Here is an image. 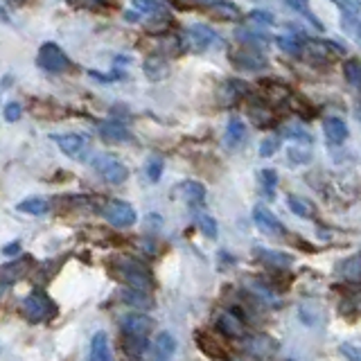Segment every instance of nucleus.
<instances>
[{"label": "nucleus", "instance_id": "obj_1", "mask_svg": "<svg viewBox=\"0 0 361 361\" xmlns=\"http://www.w3.org/2000/svg\"><path fill=\"white\" fill-rule=\"evenodd\" d=\"M113 269H116V276L133 289L147 291L154 285V278L149 271H147V267H142L140 262H135L131 257H116L113 259Z\"/></svg>", "mask_w": 361, "mask_h": 361}, {"label": "nucleus", "instance_id": "obj_2", "mask_svg": "<svg viewBox=\"0 0 361 361\" xmlns=\"http://www.w3.org/2000/svg\"><path fill=\"white\" fill-rule=\"evenodd\" d=\"M23 314L27 316V321L41 323V321H48L52 316H56V305L48 293L32 291L30 296H25V300H23Z\"/></svg>", "mask_w": 361, "mask_h": 361}, {"label": "nucleus", "instance_id": "obj_3", "mask_svg": "<svg viewBox=\"0 0 361 361\" xmlns=\"http://www.w3.org/2000/svg\"><path fill=\"white\" fill-rule=\"evenodd\" d=\"M93 167H95V172L109 180V183L113 185H118V183H124L129 176V169L124 167L116 156H109V154H97L93 156Z\"/></svg>", "mask_w": 361, "mask_h": 361}, {"label": "nucleus", "instance_id": "obj_4", "mask_svg": "<svg viewBox=\"0 0 361 361\" xmlns=\"http://www.w3.org/2000/svg\"><path fill=\"white\" fill-rule=\"evenodd\" d=\"M102 214H104V219L111 224V226H118V228H127V226H133L135 224V210L129 206L127 201H109L104 210H102Z\"/></svg>", "mask_w": 361, "mask_h": 361}, {"label": "nucleus", "instance_id": "obj_5", "mask_svg": "<svg viewBox=\"0 0 361 361\" xmlns=\"http://www.w3.org/2000/svg\"><path fill=\"white\" fill-rule=\"evenodd\" d=\"M37 61L43 71H48V73H63L68 68V56L56 43H43Z\"/></svg>", "mask_w": 361, "mask_h": 361}, {"label": "nucleus", "instance_id": "obj_6", "mask_svg": "<svg viewBox=\"0 0 361 361\" xmlns=\"http://www.w3.org/2000/svg\"><path fill=\"white\" fill-rule=\"evenodd\" d=\"M120 327L124 336H147L154 330V319L147 314H124L120 316Z\"/></svg>", "mask_w": 361, "mask_h": 361}, {"label": "nucleus", "instance_id": "obj_7", "mask_svg": "<svg viewBox=\"0 0 361 361\" xmlns=\"http://www.w3.org/2000/svg\"><path fill=\"white\" fill-rule=\"evenodd\" d=\"M231 59L237 68H242V71H262L267 66V59L262 56V52H257L251 45H244V48L235 50L231 54Z\"/></svg>", "mask_w": 361, "mask_h": 361}, {"label": "nucleus", "instance_id": "obj_8", "mask_svg": "<svg viewBox=\"0 0 361 361\" xmlns=\"http://www.w3.org/2000/svg\"><path fill=\"white\" fill-rule=\"evenodd\" d=\"M253 219L257 224V228H262L267 235H274V237H282V235H285V226H282V221L271 210H267L264 206H255Z\"/></svg>", "mask_w": 361, "mask_h": 361}, {"label": "nucleus", "instance_id": "obj_9", "mask_svg": "<svg viewBox=\"0 0 361 361\" xmlns=\"http://www.w3.org/2000/svg\"><path fill=\"white\" fill-rule=\"evenodd\" d=\"M217 327H219V332L228 338H244L246 336V327L235 312H219Z\"/></svg>", "mask_w": 361, "mask_h": 361}, {"label": "nucleus", "instance_id": "obj_10", "mask_svg": "<svg viewBox=\"0 0 361 361\" xmlns=\"http://www.w3.org/2000/svg\"><path fill=\"white\" fill-rule=\"evenodd\" d=\"M246 353L251 355V357H257V359H267L274 355V350H276V343H274V338L267 336V334H253V336H248L246 338Z\"/></svg>", "mask_w": 361, "mask_h": 361}, {"label": "nucleus", "instance_id": "obj_11", "mask_svg": "<svg viewBox=\"0 0 361 361\" xmlns=\"http://www.w3.org/2000/svg\"><path fill=\"white\" fill-rule=\"evenodd\" d=\"M52 140L61 147V152L71 158H79L86 149V140L84 135L79 133H63V135H52Z\"/></svg>", "mask_w": 361, "mask_h": 361}, {"label": "nucleus", "instance_id": "obj_12", "mask_svg": "<svg viewBox=\"0 0 361 361\" xmlns=\"http://www.w3.org/2000/svg\"><path fill=\"white\" fill-rule=\"evenodd\" d=\"M118 298L124 302V305H131L135 310H152L154 307V300L147 291L142 289H133V287H124L118 291Z\"/></svg>", "mask_w": 361, "mask_h": 361}, {"label": "nucleus", "instance_id": "obj_13", "mask_svg": "<svg viewBox=\"0 0 361 361\" xmlns=\"http://www.w3.org/2000/svg\"><path fill=\"white\" fill-rule=\"evenodd\" d=\"M197 345L203 350V355H208L212 359H228V350L221 345V341L217 336H212L208 332L197 334Z\"/></svg>", "mask_w": 361, "mask_h": 361}, {"label": "nucleus", "instance_id": "obj_14", "mask_svg": "<svg viewBox=\"0 0 361 361\" xmlns=\"http://www.w3.org/2000/svg\"><path fill=\"white\" fill-rule=\"evenodd\" d=\"M307 50L316 56H321V59H327L332 61L336 59V56H341L345 50L341 48V45H336L334 41H321V39H310L307 41Z\"/></svg>", "mask_w": 361, "mask_h": 361}, {"label": "nucleus", "instance_id": "obj_15", "mask_svg": "<svg viewBox=\"0 0 361 361\" xmlns=\"http://www.w3.org/2000/svg\"><path fill=\"white\" fill-rule=\"evenodd\" d=\"M208 11L212 18H219V20H237L240 18V9L237 5H233L231 0H210Z\"/></svg>", "mask_w": 361, "mask_h": 361}, {"label": "nucleus", "instance_id": "obj_16", "mask_svg": "<svg viewBox=\"0 0 361 361\" xmlns=\"http://www.w3.org/2000/svg\"><path fill=\"white\" fill-rule=\"evenodd\" d=\"M323 129H325V138L330 145H341L348 138L345 122L338 120V118H327L325 124H323Z\"/></svg>", "mask_w": 361, "mask_h": 361}, {"label": "nucleus", "instance_id": "obj_17", "mask_svg": "<svg viewBox=\"0 0 361 361\" xmlns=\"http://www.w3.org/2000/svg\"><path fill=\"white\" fill-rule=\"evenodd\" d=\"M253 255L267 267H289L291 264V255L280 253V251H271V248H255Z\"/></svg>", "mask_w": 361, "mask_h": 361}, {"label": "nucleus", "instance_id": "obj_18", "mask_svg": "<svg viewBox=\"0 0 361 361\" xmlns=\"http://www.w3.org/2000/svg\"><path fill=\"white\" fill-rule=\"evenodd\" d=\"M174 350H176V341H174L172 334H169V332L158 334L156 343H154L156 361H169V359H172V355H174Z\"/></svg>", "mask_w": 361, "mask_h": 361}, {"label": "nucleus", "instance_id": "obj_19", "mask_svg": "<svg viewBox=\"0 0 361 361\" xmlns=\"http://www.w3.org/2000/svg\"><path fill=\"white\" fill-rule=\"evenodd\" d=\"M190 41L195 43L197 50H206L208 45H212L214 41H217V34L206 25H195L190 30Z\"/></svg>", "mask_w": 361, "mask_h": 361}, {"label": "nucleus", "instance_id": "obj_20", "mask_svg": "<svg viewBox=\"0 0 361 361\" xmlns=\"http://www.w3.org/2000/svg\"><path fill=\"white\" fill-rule=\"evenodd\" d=\"M90 355H93V361H113L111 357V345L104 332H97L90 341Z\"/></svg>", "mask_w": 361, "mask_h": 361}, {"label": "nucleus", "instance_id": "obj_21", "mask_svg": "<svg viewBox=\"0 0 361 361\" xmlns=\"http://www.w3.org/2000/svg\"><path fill=\"white\" fill-rule=\"evenodd\" d=\"M246 140V127L240 118H231L228 120V131H226V142L231 147H242Z\"/></svg>", "mask_w": 361, "mask_h": 361}, {"label": "nucleus", "instance_id": "obj_22", "mask_svg": "<svg viewBox=\"0 0 361 361\" xmlns=\"http://www.w3.org/2000/svg\"><path fill=\"white\" fill-rule=\"evenodd\" d=\"M180 195H183V199L192 203V206H199V203H203V199H206V188L197 183V180H185V183L180 185Z\"/></svg>", "mask_w": 361, "mask_h": 361}, {"label": "nucleus", "instance_id": "obj_23", "mask_svg": "<svg viewBox=\"0 0 361 361\" xmlns=\"http://www.w3.org/2000/svg\"><path fill=\"white\" fill-rule=\"evenodd\" d=\"M102 138L104 140H111V142H124V140H129V131L122 127V124L118 122H106V124H102Z\"/></svg>", "mask_w": 361, "mask_h": 361}, {"label": "nucleus", "instance_id": "obj_24", "mask_svg": "<svg viewBox=\"0 0 361 361\" xmlns=\"http://www.w3.org/2000/svg\"><path fill=\"white\" fill-rule=\"evenodd\" d=\"M20 212H25V214H48L50 210V203L48 199H41V197H32V199H25V201H20L18 206H16Z\"/></svg>", "mask_w": 361, "mask_h": 361}, {"label": "nucleus", "instance_id": "obj_25", "mask_svg": "<svg viewBox=\"0 0 361 361\" xmlns=\"http://www.w3.org/2000/svg\"><path fill=\"white\" fill-rule=\"evenodd\" d=\"M246 90H248V86L244 82H240V79H228L221 88V99L224 102H237L246 93Z\"/></svg>", "mask_w": 361, "mask_h": 361}, {"label": "nucleus", "instance_id": "obj_26", "mask_svg": "<svg viewBox=\"0 0 361 361\" xmlns=\"http://www.w3.org/2000/svg\"><path fill=\"white\" fill-rule=\"evenodd\" d=\"M248 113H251V118H253V122L257 124V127H267V124L274 120V113H271L262 102H253L251 106H248Z\"/></svg>", "mask_w": 361, "mask_h": 361}, {"label": "nucleus", "instance_id": "obj_27", "mask_svg": "<svg viewBox=\"0 0 361 361\" xmlns=\"http://www.w3.org/2000/svg\"><path fill=\"white\" fill-rule=\"evenodd\" d=\"M287 203H289L291 212H296L298 217H312V214H314V206H312V203L300 199V197H289Z\"/></svg>", "mask_w": 361, "mask_h": 361}, {"label": "nucleus", "instance_id": "obj_28", "mask_svg": "<svg viewBox=\"0 0 361 361\" xmlns=\"http://www.w3.org/2000/svg\"><path fill=\"white\" fill-rule=\"evenodd\" d=\"M145 73L149 75L152 79H161L167 73V66H165L163 59H158V56H152V59L145 61Z\"/></svg>", "mask_w": 361, "mask_h": 361}, {"label": "nucleus", "instance_id": "obj_29", "mask_svg": "<svg viewBox=\"0 0 361 361\" xmlns=\"http://www.w3.org/2000/svg\"><path fill=\"white\" fill-rule=\"evenodd\" d=\"M276 43H278V48H280V50H285V52L291 54V56H300V54H302V45H300V41H296L293 37H278Z\"/></svg>", "mask_w": 361, "mask_h": 361}, {"label": "nucleus", "instance_id": "obj_30", "mask_svg": "<svg viewBox=\"0 0 361 361\" xmlns=\"http://www.w3.org/2000/svg\"><path fill=\"white\" fill-rule=\"evenodd\" d=\"M343 75L345 79L353 86H359V79H361V66H359V59H348L345 66H343Z\"/></svg>", "mask_w": 361, "mask_h": 361}, {"label": "nucleus", "instance_id": "obj_31", "mask_svg": "<svg viewBox=\"0 0 361 361\" xmlns=\"http://www.w3.org/2000/svg\"><path fill=\"white\" fill-rule=\"evenodd\" d=\"M197 224H199L201 233L206 235V237H210V240H214V237H217V221H214L210 214H199Z\"/></svg>", "mask_w": 361, "mask_h": 361}, {"label": "nucleus", "instance_id": "obj_32", "mask_svg": "<svg viewBox=\"0 0 361 361\" xmlns=\"http://www.w3.org/2000/svg\"><path fill=\"white\" fill-rule=\"evenodd\" d=\"M133 5L142 14H161L163 11V5L158 0H133Z\"/></svg>", "mask_w": 361, "mask_h": 361}, {"label": "nucleus", "instance_id": "obj_33", "mask_svg": "<svg viewBox=\"0 0 361 361\" xmlns=\"http://www.w3.org/2000/svg\"><path fill=\"white\" fill-rule=\"evenodd\" d=\"M259 180H262V185H264V190H267V195H269V197L274 195V190H276V185H278V174L274 172V169H262V172H259Z\"/></svg>", "mask_w": 361, "mask_h": 361}, {"label": "nucleus", "instance_id": "obj_34", "mask_svg": "<svg viewBox=\"0 0 361 361\" xmlns=\"http://www.w3.org/2000/svg\"><path fill=\"white\" fill-rule=\"evenodd\" d=\"M145 169H147V176H149L152 180H158L161 178V172H163V161L161 158H149Z\"/></svg>", "mask_w": 361, "mask_h": 361}, {"label": "nucleus", "instance_id": "obj_35", "mask_svg": "<svg viewBox=\"0 0 361 361\" xmlns=\"http://www.w3.org/2000/svg\"><path fill=\"white\" fill-rule=\"evenodd\" d=\"M278 147H280V138H274V135H271V138H264L262 145H259V154H262L264 158H269L278 152Z\"/></svg>", "mask_w": 361, "mask_h": 361}, {"label": "nucleus", "instance_id": "obj_36", "mask_svg": "<svg viewBox=\"0 0 361 361\" xmlns=\"http://www.w3.org/2000/svg\"><path fill=\"white\" fill-rule=\"evenodd\" d=\"M20 113H23V109H20L18 102H9V104L5 106V120L16 122V120H20Z\"/></svg>", "mask_w": 361, "mask_h": 361}, {"label": "nucleus", "instance_id": "obj_37", "mask_svg": "<svg viewBox=\"0 0 361 361\" xmlns=\"http://www.w3.org/2000/svg\"><path fill=\"white\" fill-rule=\"evenodd\" d=\"M289 7H293L296 11H300V14H307L310 16V11H307V0H287Z\"/></svg>", "mask_w": 361, "mask_h": 361}, {"label": "nucleus", "instance_id": "obj_38", "mask_svg": "<svg viewBox=\"0 0 361 361\" xmlns=\"http://www.w3.org/2000/svg\"><path fill=\"white\" fill-rule=\"evenodd\" d=\"M251 20H259V23H264V25H269V23H274V16L271 14H264V11H253L251 16H248Z\"/></svg>", "mask_w": 361, "mask_h": 361}, {"label": "nucleus", "instance_id": "obj_39", "mask_svg": "<svg viewBox=\"0 0 361 361\" xmlns=\"http://www.w3.org/2000/svg\"><path fill=\"white\" fill-rule=\"evenodd\" d=\"M3 253H5V255H16V253H20V242H11V244H7V246L3 248Z\"/></svg>", "mask_w": 361, "mask_h": 361}, {"label": "nucleus", "instance_id": "obj_40", "mask_svg": "<svg viewBox=\"0 0 361 361\" xmlns=\"http://www.w3.org/2000/svg\"><path fill=\"white\" fill-rule=\"evenodd\" d=\"M334 3H336L338 7H341V9H345V14H348V11H357L353 0H334Z\"/></svg>", "mask_w": 361, "mask_h": 361}, {"label": "nucleus", "instance_id": "obj_41", "mask_svg": "<svg viewBox=\"0 0 361 361\" xmlns=\"http://www.w3.org/2000/svg\"><path fill=\"white\" fill-rule=\"evenodd\" d=\"M75 7H93V3H102V0H71Z\"/></svg>", "mask_w": 361, "mask_h": 361}, {"label": "nucleus", "instance_id": "obj_42", "mask_svg": "<svg viewBox=\"0 0 361 361\" xmlns=\"http://www.w3.org/2000/svg\"><path fill=\"white\" fill-rule=\"evenodd\" d=\"M178 3H210V0H178Z\"/></svg>", "mask_w": 361, "mask_h": 361}, {"label": "nucleus", "instance_id": "obj_43", "mask_svg": "<svg viewBox=\"0 0 361 361\" xmlns=\"http://www.w3.org/2000/svg\"><path fill=\"white\" fill-rule=\"evenodd\" d=\"M14 3H16V5H23V3H25V0H14Z\"/></svg>", "mask_w": 361, "mask_h": 361}, {"label": "nucleus", "instance_id": "obj_44", "mask_svg": "<svg viewBox=\"0 0 361 361\" xmlns=\"http://www.w3.org/2000/svg\"><path fill=\"white\" fill-rule=\"evenodd\" d=\"M287 361H293V359H287Z\"/></svg>", "mask_w": 361, "mask_h": 361}]
</instances>
